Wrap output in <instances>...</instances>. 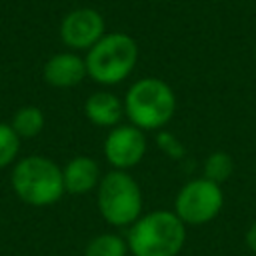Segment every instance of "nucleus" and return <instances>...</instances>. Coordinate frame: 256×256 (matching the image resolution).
Returning <instances> with one entry per match:
<instances>
[{"instance_id":"obj_17","label":"nucleus","mask_w":256,"mask_h":256,"mask_svg":"<svg viewBox=\"0 0 256 256\" xmlns=\"http://www.w3.org/2000/svg\"><path fill=\"white\" fill-rule=\"evenodd\" d=\"M246 246L252 252V256H256V222L250 224V228L246 230Z\"/></svg>"},{"instance_id":"obj_9","label":"nucleus","mask_w":256,"mask_h":256,"mask_svg":"<svg viewBox=\"0 0 256 256\" xmlns=\"http://www.w3.org/2000/svg\"><path fill=\"white\" fill-rule=\"evenodd\" d=\"M44 82L52 88H74L86 76V62L76 52H58L50 56L42 68Z\"/></svg>"},{"instance_id":"obj_5","label":"nucleus","mask_w":256,"mask_h":256,"mask_svg":"<svg viewBox=\"0 0 256 256\" xmlns=\"http://www.w3.org/2000/svg\"><path fill=\"white\" fill-rule=\"evenodd\" d=\"M96 206L106 224L130 228L144 214L142 188L130 172L110 170L96 188Z\"/></svg>"},{"instance_id":"obj_8","label":"nucleus","mask_w":256,"mask_h":256,"mask_svg":"<svg viewBox=\"0 0 256 256\" xmlns=\"http://www.w3.org/2000/svg\"><path fill=\"white\" fill-rule=\"evenodd\" d=\"M106 34L104 16L96 8H74L60 22V40L72 52L90 50Z\"/></svg>"},{"instance_id":"obj_12","label":"nucleus","mask_w":256,"mask_h":256,"mask_svg":"<svg viewBox=\"0 0 256 256\" xmlns=\"http://www.w3.org/2000/svg\"><path fill=\"white\" fill-rule=\"evenodd\" d=\"M12 130L18 134L20 140H28L34 138L42 132L44 128V112L36 106H22L16 110V114L12 116L10 122Z\"/></svg>"},{"instance_id":"obj_10","label":"nucleus","mask_w":256,"mask_h":256,"mask_svg":"<svg viewBox=\"0 0 256 256\" xmlns=\"http://www.w3.org/2000/svg\"><path fill=\"white\" fill-rule=\"evenodd\" d=\"M84 114L98 128H116L126 118L124 100L110 90H96L86 98Z\"/></svg>"},{"instance_id":"obj_11","label":"nucleus","mask_w":256,"mask_h":256,"mask_svg":"<svg viewBox=\"0 0 256 256\" xmlns=\"http://www.w3.org/2000/svg\"><path fill=\"white\" fill-rule=\"evenodd\" d=\"M64 190L70 194H88L98 188L102 174L100 166L92 156H74L62 168Z\"/></svg>"},{"instance_id":"obj_2","label":"nucleus","mask_w":256,"mask_h":256,"mask_svg":"<svg viewBox=\"0 0 256 256\" xmlns=\"http://www.w3.org/2000/svg\"><path fill=\"white\" fill-rule=\"evenodd\" d=\"M176 94L168 82L144 76L130 84L124 96V114L130 124L144 132L164 130L176 114Z\"/></svg>"},{"instance_id":"obj_4","label":"nucleus","mask_w":256,"mask_h":256,"mask_svg":"<svg viewBox=\"0 0 256 256\" xmlns=\"http://www.w3.org/2000/svg\"><path fill=\"white\" fill-rule=\"evenodd\" d=\"M14 194L30 206H52L56 204L64 190L62 168L46 156H26L16 162L10 174Z\"/></svg>"},{"instance_id":"obj_1","label":"nucleus","mask_w":256,"mask_h":256,"mask_svg":"<svg viewBox=\"0 0 256 256\" xmlns=\"http://www.w3.org/2000/svg\"><path fill=\"white\" fill-rule=\"evenodd\" d=\"M132 256H178L186 244V224L174 210L144 212L126 232Z\"/></svg>"},{"instance_id":"obj_15","label":"nucleus","mask_w":256,"mask_h":256,"mask_svg":"<svg viewBox=\"0 0 256 256\" xmlns=\"http://www.w3.org/2000/svg\"><path fill=\"white\" fill-rule=\"evenodd\" d=\"M20 142L22 140L12 130V126L0 122V170L16 160L18 150H20Z\"/></svg>"},{"instance_id":"obj_6","label":"nucleus","mask_w":256,"mask_h":256,"mask_svg":"<svg viewBox=\"0 0 256 256\" xmlns=\"http://www.w3.org/2000/svg\"><path fill=\"white\" fill-rule=\"evenodd\" d=\"M224 206L222 186L204 176L188 180L174 198V214L186 226H202L212 222Z\"/></svg>"},{"instance_id":"obj_14","label":"nucleus","mask_w":256,"mask_h":256,"mask_svg":"<svg viewBox=\"0 0 256 256\" xmlns=\"http://www.w3.org/2000/svg\"><path fill=\"white\" fill-rule=\"evenodd\" d=\"M234 172V160L228 152L224 150H216L212 152L206 160H204V166H202V176L210 182H216V184H224Z\"/></svg>"},{"instance_id":"obj_16","label":"nucleus","mask_w":256,"mask_h":256,"mask_svg":"<svg viewBox=\"0 0 256 256\" xmlns=\"http://www.w3.org/2000/svg\"><path fill=\"white\" fill-rule=\"evenodd\" d=\"M154 142H156V146L160 148V152H164V154H166L168 158H172V160H182V158L186 156L184 144H182L172 132H168V130H158L156 136H154Z\"/></svg>"},{"instance_id":"obj_3","label":"nucleus","mask_w":256,"mask_h":256,"mask_svg":"<svg viewBox=\"0 0 256 256\" xmlns=\"http://www.w3.org/2000/svg\"><path fill=\"white\" fill-rule=\"evenodd\" d=\"M88 78L100 86L124 82L138 64V44L126 32H106L84 56Z\"/></svg>"},{"instance_id":"obj_13","label":"nucleus","mask_w":256,"mask_h":256,"mask_svg":"<svg viewBox=\"0 0 256 256\" xmlns=\"http://www.w3.org/2000/svg\"><path fill=\"white\" fill-rule=\"evenodd\" d=\"M126 254H128L126 238L114 232H102L94 236L84 248V256H126Z\"/></svg>"},{"instance_id":"obj_7","label":"nucleus","mask_w":256,"mask_h":256,"mask_svg":"<svg viewBox=\"0 0 256 256\" xmlns=\"http://www.w3.org/2000/svg\"><path fill=\"white\" fill-rule=\"evenodd\" d=\"M104 158L112 166V170H124L138 166L148 150L146 132L136 128L134 124H118L116 128H110V132L104 138L102 144Z\"/></svg>"}]
</instances>
